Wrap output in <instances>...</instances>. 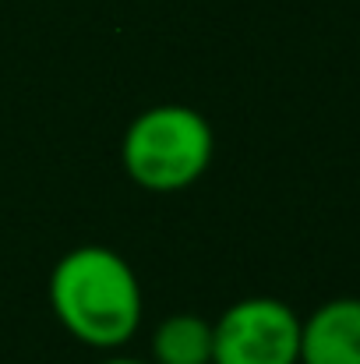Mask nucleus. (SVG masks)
<instances>
[{"label":"nucleus","instance_id":"20e7f679","mask_svg":"<svg viewBox=\"0 0 360 364\" xmlns=\"http://www.w3.org/2000/svg\"><path fill=\"white\" fill-rule=\"evenodd\" d=\"M297 364H360V297H336L300 322Z\"/></svg>","mask_w":360,"mask_h":364},{"label":"nucleus","instance_id":"423d86ee","mask_svg":"<svg viewBox=\"0 0 360 364\" xmlns=\"http://www.w3.org/2000/svg\"><path fill=\"white\" fill-rule=\"evenodd\" d=\"M103 364H141V361H131V358H117V361H103Z\"/></svg>","mask_w":360,"mask_h":364},{"label":"nucleus","instance_id":"7ed1b4c3","mask_svg":"<svg viewBox=\"0 0 360 364\" xmlns=\"http://www.w3.org/2000/svg\"><path fill=\"white\" fill-rule=\"evenodd\" d=\"M300 318L276 297L237 301L212 326V364H297Z\"/></svg>","mask_w":360,"mask_h":364},{"label":"nucleus","instance_id":"f03ea898","mask_svg":"<svg viewBox=\"0 0 360 364\" xmlns=\"http://www.w3.org/2000/svg\"><path fill=\"white\" fill-rule=\"evenodd\" d=\"M212 163V127L191 107H152L124 134V170L145 191H180Z\"/></svg>","mask_w":360,"mask_h":364},{"label":"nucleus","instance_id":"f257e3e1","mask_svg":"<svg viewBox=\"0 0 360 364\" xmlns=\"http://www.w3.org/2000/svg\"><path fill=\"white\" fill-rule=\"evenodd\" d=\"M50 304L64 329L89 347H120L141 322L138 276L117 251L99 244L75 247L57 262Z\"/></svg>","mask_w":360,"mask_h":364},{"label":"nucleus","instance_id":"39448f33","mask_svg":"<svg viewBox=\"0 0 360 364\" xmlns=\"http://www.w3.org/2000/svg\"><path fill=\"white\" fill-rule=\"evenodd\" d=\"M159 364H212V326L198 315H173L152 336Z\"/></svg>","mask_w":360,"mask_h":364}]
</instances>
